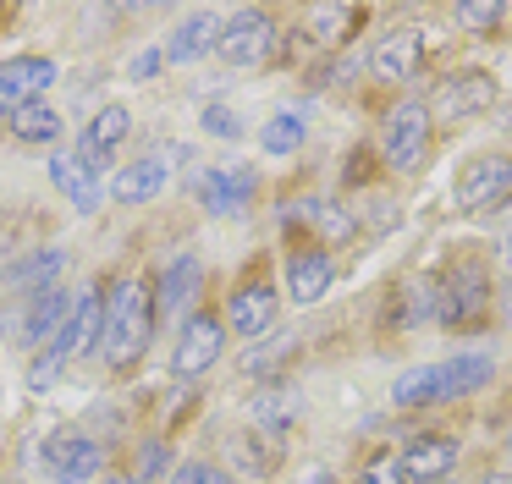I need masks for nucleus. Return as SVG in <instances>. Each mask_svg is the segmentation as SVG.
<instances>
[{"instance_id":"f257e3e1","label":"nucleus","mask_w":512,"mask_h":484,"mask_svg":"<svg viewBox=\"0 0 512 484\" xmlns=\"http://www.w3.org/2000/svg\"><path fill=\"white\" fill-rule=\"evenodd\" d=\"M155 341V292L144 275H122L105 297V330H100V358L111 369H133Z\"/></svg>"},{"instance_id":"f03ea898","label":"nucleus","mask_w":512,"mask_h":484,"mask_svg":"<svg viewBox=\"0 0 512 484\" xmlns=\"http://www.w3.org/2000/svg\"><path fill=\"white\" fill-rule=\"evenodd\" d=\"M490 380V358L485 352H457V358L441 363H419V369H402L397 385H391V402L397 407H430V402H452V396H468Z\"/></svg>"},{"instance_id":"7ed1b4c3","label":"nucleus","mask_w":512,"mask_h":484,"mask_svg":"<svg viewBox=\"0 0 512 484\" xmlns=\"http://www.w3.org/2000/svg\"><path fill=\"white\" fill-rule=\"evenodd\" d=\"M490 308V270L474 253H457V259L441 264V275L430 281V314L441 319L446 330H468L479 325Z\"/></svg>"},{"instance_id":"20e7f679","label":"nucleus","mask_w":512,"mask_h":484,"mask_svg":"<svg viewBox=\"0 0 512 484\" xmlns=\"http://www.w3.org/2000/svg\"><path fill=\"white\" fill-rule=\"evenodd\" d=\"M380 154L391 171H419L430 154V105L424 99H402L380 127Z\"/></svg>"},{"instance_id":"39448f33","label":"nucleus","mask_w":512,"mask_h":484,"mask_svg":"<svg viewBox=\"0 0 512 484\" xmlns=\"http://www.w3.org/2000/svg\"><path fill=\"white\" fill-rule=\"evenodd\" d=\"M512 204V154H479L457 176V209L463 215H496Z\"/></svg>"},{"instance_id":"423d86ee","label":"nucleus","mask_w":512,"mask_h":484,"mask_svg":"<svg viewBox=\"0 0 512 484\" xmlns=\"http://www.w3.org/2000/svg\"><path fill=\"white\" fill-rule=\"evenodd\" d=\"M221 61L226 66H270L276 61V22L270 11H237L221 22Z\"/></svg>"},{"instance_id":"0eeeda50","label":"nucleus","mask_w":512,"mask_h":484,"mask_svg":"<svg viewBox=\"0 0 512 484\" xmlns=\"http://www.w3.org/2000/svg\"><path fill=\"white\" fill-rule=\"evenodd\" d=\"M496 77L490 72H452L435 83L430 94V121H468V116H485L496 105Z\"/></svg>"},{"instance_id":"6e6552de","label":"nucleus","mask_w":512,"mask_h":484,"mask_svg":"<svg viewBox=\"0 0 512 484\" xmlns=\"http://www.w3.org/2000/svg\"><path fill=\"white\" fill-rule=\"evenodd\" d=\"M39 462H45V473L56 484H89L94 473H100L105 451H100V440H89L83 429H56V435L39 446Z\"/></svg>"},{"instance_id":"1a4fd4ad","label":"nucleus","mask_w":512,"mask_h":484,"mask_svg":"<svg viewBox=\"0 0 512 484\" xmlns=\"http://www.w3.org/2000/svg\"><path fill=\"white\" fill-rule=\"evenodd\" d=\"M221 347H226V319H215L210 308H199V314L182 319V330H177V352H171V369H177L182 380H193V374L215 369Z\"/></svg>"},{"instance_id":"9d476101","label":"nucleus","mask_w":512,"mask_h":484,"mask_svg":"<svg viewBox=\"0 0 512 484\" xmlns=\"http://www.w3.org/2000/svg\"><path fill=\"white\" fill-rule=\"evenodd\" d=\"M100 330H105V292H100V286H83V297L72 303L67 325L56 330V341L45 347V358L61 369L67 358H78V352H94V347H100Z\"/></svg>"},{"instance_id":"9b49d317","label":"nucleus","mask_w":512,"mask_h":484,"mask_svg":"<svg viewBox=\"0 0 512 484\" xmlns=\"http://www.w3.org/2000/svg\"><path fill=\"white\" fill-rule=\"evenodd\" d=\"M424 61H430V44H424L419 28H391L375 39V50H369V72L380 77V83H413V77L424 72Z\"/></svg>"},{"instance_id":"f8f14e48","label":"nucleus","mask_w":512,"mask_h":484,"mask_svg":"<svg viewBox=\"0 0 512 484\" xmlns=\"http://www.w3.org/2000/svg\"><path fill=\"white\" fill-rule=\"evenodd\" d=\"M226 462H232L237 484L270 479V473H281V462H287V435H270V429H237V435L226 440Z\"/></svg>"},{"instance_id":"ddd939ff","label":"nucleus","mask_w":512,"mask_h":484,"mask_svg":"<svg viewBox=\"0 0 512 484\" xmlns=\"http://www.w3.org/2000/svg\"><path fill=\"white\" fill-rule=\"evenodd\" d=\"M226 330L259 341L265 330H276V286L270 281H243L226 297Z\"/></svg>"},{"instance_id":"4468645a","label":"nucleus","mask_w":512,"mask_h":484,"mask_svg":"<svg viewBox=\"0 0 512 484\" xmlns=\"http://www.w3.org/2000/svg\"><path fill=\"white\" fill-rule=\"evenodd\" d=\"M127 127H133L127 105H105L100 116L83 127V138H78V165H83V171H89V176H105V165H111L116 143L127 138Z\"/></svg>"},{"instance_id":"2eb2a0df","label":"nucleus","mask_w":512,"mask_h":484,"mask_svg":"<svg viewBox=\"0 0 512 484\" xmlns=\"http://www.w3.org/2000/svg\"><path fill=\"white\" fill-rule=\"evenodd\" d=\"M199 292H204V264L193 259V253H177V259L160 270V281H155V319L160 314H188L193 303H199Z\"/></svg>"},{"instance_id":"dca6fc26","label":"nucleus","mask_w":512,"mask_h":484,"mask_svg":"<svg viewBox=\"0 0 512 484\" xmlns=\"http://www.w3.org/2000/svg\"><path fill=\"white\" fill-rule=\"evenodd\" d=\"M56 83V61L50 55H12L0 61V105H34L45 88Z\"/></svg>"},{"instance_id":"f3484780","label":"nucleus","mask_w":512,"mask_h":484,"mask_svg":"<svg viewBox=\"0 0 512 484\" xmlns=\"http://www.w3.org/2000/svg\"><path fill=\"white\" fill-rule=\"evenodd\" d=\"M254 193H259V171H248V165H221V171H210L199 187L210 215H243V209L254 204Z\"/></svg>"},{"instance_id":"a211bd4d","label":"nucleus","mask_w":512,"mask_h":484,"mask_svg":"<svg viewBox=\"0 0 512 484\" xmlns=\"http://www.w3.org/2000/svg\"><path fill=\"white\" fill-rule=\"evenodd\" d=\"M331 281H336V264H331V253L325 248H298L287 259V297L292 303H320L325 292H331Z\"/></svg>"},{"instance_id":"6ab92c4d","label":"nucleus","mask_w":512,"mask_h":484,"mask_svg":"<svg viewBox=\"0 0 512 484\" xmlns=\"http://www.w3.org/2000/svg\"><path fill=\"white\" fill-rule=\"evenodd\" d=\"M452 462H457V440H446V435H413L408 451H402V473H408V479H419V484L446 479V473H452Z\"/></svg>"},{"instance_id":"aec40b11","label":"nucleus","mask_w":512,"mask_h":484,"mask_svg":"<svg viewBox=\"0 0 512 484\" xmlns=\"http://www.w3.org/2000/svg\"><path fill=\"white\" fill-rule=\"evenodd\" d=\"M166 187V154H138L133 165L111 176V198L116 204H149V198Z\"/></svg>"},{"instance_id":"412c9836","label":"nucleus","mask_w":512,"mask_h":484,"mask_svg":"<svg viewBox=\"0 0 512 484\" xmlns=\"http://www.w3.org/2000/svg\"><path fill=\"white\" fill-rule=\"evenodd\" d=\"M215 44H221V22H215V11H193V17L177 22V33H171V44L160 55H166L171 66H188V61H199V55H210Z\"/></svg>"},{"instance_id":"4be33fe9","label":"nucleus","mask_w":512,"mask_h":484,"mask_svg":"<svg viewBox=\"0 0 512 484\" xmlns=\"http://www.w3.org/2000/svg\"><path fill=\"white\" fill-rule=\"evenodd\" d=\"M248 413L259 418V429H270V435H287V429L303 418V396L292 391V385H259L254 402H248Z\"/></svg>"},{"instance_id":"5701e85b","label":"nucleus","mask_w":512,"mask_h":484,"mask_svg":"<svg viewBox=\"0 0 512 484\" xmlns=\"http://www.w3.org/2000/svg\"><path fill=\"white\" fill-rule=\"evenodd\" d=\"M72 303H78V297L56 292V286H50V292H39L34 303H28V319H23V336L34 341V347H39V341H56V330L67 325Z\"/></svg>"},{"instance_id":"b1692460","label":"nucleus","mask_w":512,"mask_h":484,"mask_svg":"<svg viewBox=\"0 0 512 484\" xmlns=\"http://www.w3.org/2000/svg\"><path fill=\"white\" fill-rule=\"evenodd\" d=\"M67 270V253L61 248H39V253H28L23 264H12V286L17 292H50V281Z\"/></svg>"},{"instance_id":"393cba45","label":"nucleus","mask_w":512,"mask_h":484,"mask_svg":"<svg viewBox=\"0 0 512 484\" xmlns=\"http://www.w3.org/2000/svg\"><path fill=\"white\" fill-rule=\"evenodd\" d=\"M298 215L309 220L325 242H347V237H353V215H347L336 198H303V209H292V220H298Z\"/></svg>"},{"instance_id":"a878e982","label":"nucleus","mask_w":512,"mask_h":484,"mask_svg":"<svg viewBox=\"0 0 512 484\" xmlns=\"http://www.w3.org/2000/svg\"><path fill=\"white\" fill-rule=\"evenodd\" d=\"M50 182H56L61 193H67L72 204L83 209V215H89V209L100 204V187H94V176H89V171H78V160H67V154H56V160H50Z\"/></svg>"},{"instance_id":"bb28decb","label":"nucleus","mask_w":512,"mask_h":484,"mask_svg":"<svg viewBox=\"0 0 512 484\" xmlns=\"http://www.w3.org/2000/svg\"><path fill=\"white\" fill-rule=\"evenodd\" d=\"M12 132H17V143H56L61 138V116L50 105H17L12 110Z\"/></svg>"},{"instance_id":"cd10ccee","label":"nucleus","mask_w":512,"mask_h":484,"mask_svg":"<svg viewBox=\"0 0 512 484\" xmlns=\"http://www.w3.org/2000/svg\"><path fill=\"white\" fill-rule=\"evenodd\" d=\"M303 138H309V127H303V116H292V110H281V116H270L265 127H259V149L265 154H298Z\"/></svg>"},{"instance_id":"c85d7f7f","label":"nucleus","mask_w":512,"mask_h":484,"mask_svg":"<svg viewBox=\"0 0 512 484\" xmlns=\"http://www.w3.org/2000/svg\"><path fill=\"white\" fill-rule=\"evenodd\" d=\"M358 11L353 6H309V39L320 44H342L347 33H353Z\"/></svg>"},{"instance_id":"c756f323","label":"nucleus","mask_w":512,"mask_h":484,"mask_svg":"<svg viewBox=\"0 0 512 484\" xmlns=\"http://www.w3.org/2000/svg\"><path fill=\"white\" fill-rule=\"evenodd\" d=\"M292 347H298V336H287V330H281V336H270V341H259L254 352H243V374H270L276 363L292 358Z\"/></svg>"},{"instance_id":"7c9ffc66","label":"nucleus","mask_w":512,"mask_h":484,"mask_svg":"<svg viewBox=\"0 0 512 484\" xmlns=\"http://www.w3.org/2000/svg\"><path fill=\"white\" fill-rule=\"evenodd\" d=\"M457 22H463L468 33H496V22L507 17V6H501V0H463V6L452 11Z\"/></svg>"},{"instance_id":"2f4dec72","label":"nucleus","mask_w":512,"mask_h":484,"mask_svg":"<svg viewBox=\"0 0 512 484\" xmlns=\"http://www.w3.org/2000/svg\"><path fill=\"white\" fill-rule=\"evenodd\" d=\"M358 484H408V473H402V457H391V451H386V457H375L364 473H358Z\"/></svg>"},{"instance_id":"473e14b6","label":"nucleus","mask_w":512,"mask_h":484,"mask_svg":"<svg viewBox=\"0 0 512 484\" xmlns=\"http://www.w3.org/2000/svg\"><path fill=\"white\" fill-rule=\"evenodd\" d=\"M177 484H237V479H232V473H221V468H210V462H182Z\"/></svg>"},{"instance_id":"72a5a7b5","label":"nucleus","mask_w":512,"mask_h":484,"mask_svg":"<svg viewBox=\"0 0 512 484\" xmlns=\"http://www.w3.org/2000/svg\"><path fill=\"white\" fill-rule=\"evenodd\" d=\"M204 127H210L215 138H243V121H237V116H232V110H226V105H221V110H215V105L204 110Z\"/></svg>"},{"instance_id":"f704fd0d","label":"nucleus","mask_w":512,"mask_h":484,"mask_svg":"<svg viewBox=\"0 0 512 484\" xmlns=\"http://www.w3.org/2000/svg\"><path fill=\"white\" fill-rule=\"evenodd\" d=\"M160 468H166V446H160V440H149L144 457H138V484H144V479H160Z\"/></svg>"},{"instance_id":"c9c22d12","label":"nucleus","mask_w":512,"mask_h":484,"mask_svg":"<svg viewBox=\"0 0 512 484\" xmlns=\"http://www.w3.org/2000/svg\"><path fill=\"white\" fill-rule=\"evenodd\" d=\"M160 61H166V55L144 50V55H138V61H133V77H155V72H160Z\"/></svg>"},{"instance_id":"e433bc0d","label":"nucleus","mask_w":512,"mask_h":484,"mask_svg":"<svg viewBox=\"0 0 512 484\" xmlns=\"http://www.w3.org/2000/svg\"><path fill=\"white\" fill-rule=\"evenodd\" d=\"M94 484H138V473H116V479H94Z\"/></svg>"},{"instance_id":"4c0bfd02","label":"nucleus","mask_w":512,"mask_h":484,"mask_svg":"<svg viewBox=\"0 0 512 484\" xmlns=\"http://www.w3.org/2000/svg\"><path fill=\"white\" fill-rule=\"evenodd\" d=\"M6 259H12V242L0 237V275H6Z\"/></svg>"},{"instance_id":"58836bf2","label":"nucleus","mask_w":512,"mask_h":484,"mask_svg":"<svg viewBox=\"0 0 512 484\" xmlns=\"http://www.w3.org/2000/svg\"><path fill=\"white\" fill-rule=\"evenodd\" d=\"M309 484H336V479H331V473L320 468V473H309Z\"/></svg>"},{"instance_id":"ea45409f","label":"nucleus","mask_w":512,"mask_h":484,"mask_svg":"<svg viewBox=\"0 0 512 484\" xmlns=\"http://www.w3.org/2000/svg\"><path fill=\"white\" fill-rule=\"evenodd\" d=\"M485 484H512V473H490V479Z\"/></svg>"},{"instance_id":"a19ab883","label":"nucleus","mask_w":512,"mask_h":484,"mask_svg":"<svg viewBox=\"0 0 512 484\" xmlns=\"http://www.w3.org/2000/svg\"><path fill=\"white\" fill-rule=\"evenodd\" d=\"M507 451H512V429H507Z\"/></svg>"},{"instance_id":"79ce46f5","label":"nucleus","mask_w":512,"mask_h":484,"mask_svg":"<svg viewBox=\"0 0 512 484\" xmlns=\"http://www.w3.org/2000/svg\"><path fill=\"white\" fill-rule=\"evenodd\" d=\"M435 484H452V479H435Z\"/></svg>"},{"instance_id":"37998d69","label":"nucleus","mask_w":512,"mask_h":484,"mask_svg":"<svg viewBox=\"0 0 512 484\" xmlns=\"http://www.w3.org/2000/svg\"><path fill=\"white\" fill-rule=\"evenodd\" d=\"M0 110H6V105H0Z\"/></svg>"}]
</instances>
